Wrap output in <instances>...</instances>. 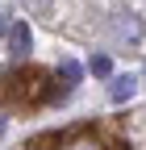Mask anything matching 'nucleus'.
Masks as SVG:
<instances>
[{
	"mask_svg": "<svg viewBox=\"0 0 146 150\" xmlns=\"http://www.w3.org/2000/svg\"><path fill=\"white\" fill-rule=\"evenodd\" d=\"M113 38L125 42V46H134L138 38H142V21H138L134 13H117V17H113Z\"/></svg>",
	"mask_w": 146,
	"mask_h": 150,
	"instance_id": "f257e3e1",
	"label": "nucleus"
},
{
	"mask_svg": "<svg viewBox=\"0 0 146 150\" xmlns=\"http://www.w3.org/2000/svg\"><path fill=\"white\" fill-rule=\"evenodd\" d=\"M59 150H108V146L92 134V129H71V134L59 142Z\"/></svg>",
	"mask_w": 146,
	"mask_h": 150,
	"instance_id": "f03ea898",
	"label": "nucleus"
},
{
	"mask_svg": "<svg viewBox=\"0 0 146 150\" xmlns=\"http://www.w3.org/2000/svg\"><path fill=\"white\" fill-rule=\"evenodd\" d=\"M29 42H33V38H29V29L17 21V25L9 29V54H13V59H25V54H29Z\"/></svg>",
	"mask_w": 146,
	"mask_h": 150,
	"instance_id": "7ed1b4c3",
	"label": "nucleus"
},
{
	"mask_svg": "<svg viewBox=\"0 0 146 150\" xmlns=\"http://www.w3.org/2000/svg\"><path fill=\"white\" fill-rule=\"evenodd\" d=\"M134 88H138V75H113V83H108V96L121 104V100H130V96H134Z\"/></svg>",
	"mask_w": 146,
	"mask_h": 150,
	"instance_id": "20e7f679",
	"label": "nucleus"
},
{
	"mask_svg": "<svg viewBox=\"0 0 146 150\" xmlns=\"http://www.w3.org/2000/svg\"><path fill=\"white\" fill-rule=\"evenodd\" d=\"M17 21H13V0H0V33L9 38V29H13Z\"/></svg>",
	"mask_w": 146,
	"mask_h": 150,
	"instance_id": "39448f33",
	"label": "nucleus"
},
{
	"mask_svg": "<svg viewBox=\"0 0 146 150\" xmlns=\"http://www.w3.org/2000/svg\"><path fill=\"white\" fill-rule=\"evenodd\" d=\"M92 71H96V75H108V59H104V54H96V59H92Z\"/></svg>",
	"mask_w": 146,
	"mask_h": 150,
	"instance_id": "423d86ee",
	"label": "nucleus"
},
{
	"mask_svg": "<svg viewBox=\"0 0 146 150\" xmlns=\"http://www.w3.org/2000/svg\"><path fill=\"white\" fill-rule=\"evenodd\" d=\"M29 4H38V8H42V4H50V0H29Z\"/></svg>",
	"mask_w": 146,
	"mask_h": 150,
	"instance_id": "0eeeda50",
	"label": "nucleus"
},
{
	"mask_svg": "<svg viewBox=\"0 0 146 150\" xmlns=\"http://www.w3.org/2000/svg\"><path fill=\"white\" fill-rule=\"evenodd\" d=\"M0 134H4V117H0Z\"/></svg>",
	"mask_w": 146,
	"mask_h": 150,
	"instance_id": "6e6552de",
	"label": "nucleus"
},
{
	"mask_svg": "<svg viewBox=\"0 0 146 150\" xmlns=\"http://www.w3.org/2000/svg\"><path fill=\"white\" fill-rule=\"evenodd\" d=\"M33 150H38V146H33Z\"/></svg>",
	"mask_w": 146,
	"mask_h": 150,
	"instance_id": "1a4fd4ad",
	"label": "nucleus"
}]
</instances>
